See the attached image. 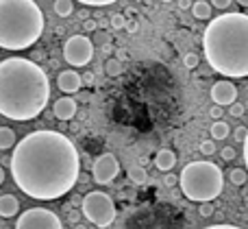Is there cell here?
Masks as SVG:
<instances>
[{
    "label": "cell",
    "instance_id": "e575fe53",
    "mask_svg": "<svg viewBox=\"0 0 248 229\" xmlns=\"http://www.w3.org/2000/svg\"><path fill=\"white\" fill-rule=\"evenodd\" d=\"M194 2H189V0H179V9H192Z\"/></svg>",
    "mask_w": 248,
    "mask_h": 229
},
{
    "label": "cell",
    "instance_id": "cb8c5ba5",
    "mask_svg": "<svg viewBox=\"0 0 248 229\" xmlns=\"http://www.w3.org/2000/svg\"><path fill=\"white\" fill-rule=\"evenodd\" d=\"M126 17L122 16V13H113L111 16V26L113 29H126Z\"/></svg>",
    "mask_w": 248,
    "mask_h": 229
},
{
    "label": "cell",
    "instance_id": "e0dca14e",
    "mask_svg": "<svg viewBox=\"0 0 248 229\" xmlns=\"http://www.w3.org/2000/svg\"><path fill=\"white\" fill-rule=\"evenodd\" d=\"M229 133H231V129H229L227 122L218 120V122H214V125H211V138H214V142H216V140H227Z\"/></svg>",
    "mask_w": 248,
    "mask_h": 229
},
{
    "label": "cell",
    "instance_id": "52a82bcc",
    "mask_svg": "<svg viewBox=\"0 0 248 229\" xmlns=\"http://www.w3.org/2000/svg\"><path fill=\"white\" fill-rule=\"evenodd\" d=\"M94 57V44L87 35H72L63 44V59L74 68L87 65Z\"/></svg>",
    "mask_w": 248,
    "mask_h": 229
},
{
    "label": "cell",
    "instance_id": "8fae6325",
    "mask_svg": "<svg viewBox=\"0 0 248 229\" xmlns=\"http://www.w3.org/2000/svg\"><path fill=\"white\" fill-rule=\"evenodd\" d=\"M83 85V79L77 70H63V72L57 77V87H59L63 94H74L78 92Z\"/></svg>",
    "mask_w": 248,
    "mask_h": 229
},
{
    "label": "cell",
    "instance_id": "603a6c76",
    "mask_svg": "<svg viewBox=\"0 0 248 229\" xmlns=\"http://www.w3.org/2000/svg\"><path fill=\"white\" fill-rule=\"evenodd\" d=\"M198 148H201V153L205 157H209V155H214V153H216V142H214V140H202Z\"/></svg>",
    "mask_w": 248,
    "mask_h": 229
},
{
    "label": "cell",
    "instance_id": "7a4b0ae2",
    "mask_svg": "<svg viewBox=\"0 0 248 229\" xmlns=\"http://www.w3.org/2000/svg\"><path fill=\"white\" fill-rule=\"evenodd\" d=\"M50 100L48 74L26 57L0 61V114L9 120L37 118Z\"/></svg>",
    "mask_w": 248,
    "mask_h": 229
},
{
    "label": "cell",
    "instance_id": "d6a6232c",
    "mask_svg": "<svg viewBox=\"0 0 248 229\" xmlns=\"http://www.w3.org/2000/svg\"><path fill=\"white\" fill-rule=\"evenodd\" d=\"M83 29H85V31H96V22H94V20H85Z\"/></svg>",
    "mask_w": 248,
    "mask_h": 229
},
{
    "label": "cell",
    "instance_id": "f1b7e54d",
    "mask_svg": "<svg viewBox=\"0 0 248 229\" xmlns=\"http://www.w3.org/2000/svg\"><path fill=\"white\" fill-rule=\"evenodd\" d=\"M198 212H201V216H205V218H209L211 214H214V208H211V203H202L201 208H198Z\"/></svg>",
    "mask_w": 248,
    "mask_h": 229
},
{
    "label": "cell",
    "instance_id": "ffe728a7",
    "mask_svg": "<svg viewBox=\"0 0 248 229\" xmlns=\"http://www.w3.org/2000/svg\"><path fill=\"white\" fill-rule=\"evenodd\" d=\"M229 179H231L233 186H244L246 179H248V170H244V168H233L231 173H229Z\"/></svg>",
    "mask_w": 248,
    "mask_h": 229
},
{
    "label": "cell",
    "instance_id": "484cf974",
    "mask_svg": "<svg viewBox=\"0 0 248 229\" xmlns=\"http://www.w3.org/2000/svg\"><path fill=\"white\" fill-rule=\"evenodd\" d=\"M233 138L240 140V142H246V138H248V129H246V127H237V129L233 131Z\"/></svg>",
    "mask_w": 248,
    "mask_h": 229
},
{
    "label": "cell",
    "instance_id": "6da1fadb",
    "mask_svg": "<svg viewBox=\"0 0 248 229\" xmlns=\"http://www.w3.org/2000/svg\"><path fill=\"white\" fill-rule=\"evenodd\" d=\"M78 173L81 160L77 147L59 131H33L13 148V181L31 199H61L77 186Z\"/></svg>",
    "mask_w": 248,
    "mask_h": 229
},
{
    "label": "cell",
    "instance_id": "ac0fdd59",
    "mask_svg": "<svg viewBox=\"0 0 248 229\" xmlns=\"http://www.w3.org/2000/svg\"><path fill=\"white\" fill-rule=\"evenodd\" d=\"M72 11H74L72 0H57V2H55V13L59 17H68Z\"/></svg>",
    "mask_w": 248,
    "mask_h": 229
},
{
    "label": "cell",
    "instance_id": "30bf717a",
    "mask_svg": "<svg viewBox=\"0 0 248 229\" xmlns=\"http://www.w3.org/2000/svg\"><path fill=\"white\" fill-rule=\"evenodd\" d=\"M211 98L218 107H224V105L231 107V105L237 103V87L231 81H218L211 87Z\"/></svg>",
    "mask_w": 248,
    "mask_h": 229
},
{
    "label": "cell",
    "instance_id": "4dcf8cb0",
    "mask_svg": "<svg viewBox=\"0 0 248 229\" xmlns=\"http://www.w3.org/2000/svg\"><path fill=\"white\" fill-rule=\"evenodd\" d=\"M126 31H128V33H137V31H140V22H137V20H128L126 22Z\"/></svg>",
    "mask_w": 248,
    "mask_h": 229
},
{
    "label": "cell",
    "instance_id": "9a60e30c",
    "mask_svg": "<svg viewBox=\"0 0 248 229\" xmlns=\"http://www.w3.org/2000/svg\"><path fill=\"white\" fill-rule=\"evenodd\" d=\"M211 2H207V0H196V2H194V7H192V13H194V17H196V20H214V17H211Z\"/></svg>",
    "mask_w": 248,
    "mask_h": 229
},
{
    "label": "cell",
    "instance_id": "1f68e13d",
    "mask_svg": "<svg viewBox=\"0 0 248 229\" xmlns=\"http://www.w3.org/2000/svg\"><path fill=\"white\" fill-rule=\"evenodd\" d=\"M176 181H179V179H176L174 175H166V177H163V183H166L168 188H172V186H174Z\"/></svg>",
    "mask_w": 248,
    "mask_h": 229
},
{
    "label": "cell",
    "instance_id": "4316f807",
    "mask_svg": "<svg viewBox=\"0 0 248 229\" xmlns=\"http://www.w3.org/2000/svg\"><path fill=\"white\" fill-rule=\"evenodd\" d=\"M222 114H224V109H222V107H218V105H214V107L209 109V116L214 118L216 122H218V120H222Z\"/></svg>",
    "mask_w": 248,
    "mask_h": 229
},
{
    "label": "cell",
    "instance_id": "8d00e7d4",
    "mask_svg": "<svg viewBox=\"0 0 248 229\" xmlns=\"http://www.w3.org/2000/svg\"><path fill=\"white\" fill-rule=\"evenodd\" d=\"M4 181V170H2V166H0V183Z\"/></svg>",
    "mask_w": 248,
    "mask_h": 229
},
{
    "label": "cell",
    "instance_id": "44dd1931",
    "mask_svg": "<svg viewBox=\"0 0 248 229\" xmlns=\"http://www.w3.org/2000/svg\"><path fill=\"white\" fill-rule=\"evenodd\" d=\"M198 64H201V57L196 55V52H187V55L183 57V65L187 70H194V68H198Z\"/></svg>",
    "mask_w": 248,
    "mask_h": 229
},
{
    "label": "cell",
    "instance_id": "ba28073f",
    "mask_svg": "<svg viewBox=\"0 0 248 229\" xmlns=\"http://www.w3.org/2000/svg\"><path fill=\"white\" fill-rule=\"evenodd\" d=\"M16 229H63L59 216L46 208H31L17 218Z\"/></svg>",
    "mask_w": 248,
    "mask_h": 229
},
{
    "label": "cell",
    "instance_id": "7c38bea8",
    "mask_svg": "<svg viewBox=\"0 0 248 229\" xmlns=\"http://www.w3.org/2000/svg\"><path fill=\"white\" fill-rule=\"evenodd\" d=\"M77 100L70 98V96H63V98H59L55 103V116L59 118V120H72L74 116H77Z\"/></svg>",
    "mask_w": 248,
    "mask_h": 229
},
{
    "label": "cell",
    "instance_id": "836d02e7",
    "mask_svg": "<svg viewBox=\"0 0 248 229\" xmlns=\"http://www.w3.org/2000/svg\"><path fill=\"white\" fill-rule=\"evenodd\" d=\"M205 229H242V227H235V225H211V227H205Z\"/></svg>",
    "mask_w": 248,
    "mask_h": 229
},
{
    "label": "cell",
    "instance_id": "9c48e42d",
    "mask_svg": "<svg viewBox=\"0 0 248 229\" xmlns=\"http://www.w3.org/2000/svg\"><path fill=\"white\" fill-rule=\"evenodd\" d=\"M120 173V164H118V157L113 153H103L100 157H96L94 166H92V175H94V181L98 186H107Z\"/></svg>",
    "mask_w": 248,
    "mask_h": 229
},
{
    "label": "cell",
    "instance_id": "f546056e",
    "mask_svg": "<svg viewBox=\"0 0 248 229\" xmlns=\"http://www.w3.org/2000/svg\"><path fill=\"white\" fill-rule=\"evenodd\" d=\"M211 7H216V9H220V11H224V9L231 7V0H214V2H211Z\"/></svg>",
    "mask_w": 248,
    "mask_h": 229
},
{
    "label": "cell",
    "instance_id": "83f0119b",
    "mask_svg": "<svg viewBox=\"0 0 248 229\" xmlns=\"http://www.w3.org/2000/svg\"><path fill=\"white\" fill-rule=\"evenodd\" d=\"M222 160H224V162H231V160H235V148H231V147H224V148H222Z\"/></svg>",
    "mask_w": 248,
    "mask_h": 229
},
{
    "label": "cell",
    "instance_id": "7402d4cb",
    "mask_svg": "<svg viewBox=\"0 0 248 229\" xmlns=\"http://www.w3.org/2000/svg\"><path fill=\"white\" fill-rule=\"evenodd\" d=\"M105 70H107L109 77H118V74H120V61H118V59H107Z\"/></svg>",
    "mask_w": 248,
    "mask_h": 229
},
{
    "label": "cell",
    "instance_id": "5bb4252c",
    "mask_svg": "<svg viewBox=\"0 0 248 229\" xmlns=\"http://www.w3.org/2000/svg\"><path fill=\"white\" fill-rule=\"evenodd\" d=\"M20 210V203L13 195H2L0 196V216L2 218H13Z\"/></svg>",
    "mask_w": 248,
    "mask_h": 229
},
{
    "label": "cell",
    "instance_id": "3957f363",
    "mask_svg": "<svg viewBox=\"0 0 248 229\" xmlns=\"http://www.w3.org/2000/svg\"><path fill=\"white\" fill-rule=\"evenodd\" d=\"M205 59L229 79L248 77V16L229 11L214 17L202 35Z\"/></svg>",
    "mask_w": 248,
    "mask_h": 229
},
{
    "label": "cell",
    "instance_id": "d590c367",
    "mask_svg": "<svg viewBox=\"0 0 248 229\" xmlns=\"http://www.w3.org/2000/svg\"><path fill=\"white\" fill-rule=\"evenodd\" d=\"M244 162H246V170H248V138L244 142Z\"/></svg>",
    "mask_w": 248,
    "mask_h": 229
},
{
    "label": "cell",
    "instance_id": "4fadbf2b",
    "mask_svg": "<svg viewBox=\"0 0 248 229\" xmlns=\"http://www.w3.org/2000/svg\"><path fill=\"white\" fill-rule=\"evenodd\" d=\"M155 164H157L159 170H163V173H170V170L174 168V164H176V155L170 151V148H161V151L155 155Z\"/></svg>",
    "mask_w": 248,
    "mask_h": 229
},
{
    "label": "cell",
    "instance_id": "5b68a950",
    "mask_svg": "<svg viewBox=\"0 0 248 229\" xmlns=\"http://www.w3.org/2000/svg\"><path fill=\"white\" fill-rule=\"evenodd\" d=\"M181 192L187 196L189 201L196 203H211L218 199L224 190V175L218 164L214 162H189L179 175Z\"/></svg>",
    "mask_w": 248,
    "mask_h": 229
},
{
    "label": "cell",
    "instance_id": "2e32d148",
    "mask_svg": "<svg viewBox=\"0 0 248 229\" xmlns=\"http://www.w3.org/2000/svg\"><path fill=\"white\" fill-rule=\"evenodd\" d=\"M16 144V133L9 127H0V151H7Z\"/></svg>",
    "mask_w": 248,
    "mask_h": 229
},
{
    "label": "cell",
    "instance_id": "d4e9b609",
    "mask_svg": "<svg viewBox=\"0 0 248 229\" xmlns=\"http://www.w3.org/2000/svg\"><path fill=\"white\" fill-rule=\"evenodd\" d=\"M244 112H246V109H244V105H242V103H235V105H231V107H229V114H231L233 118H242V116H244Z\"/></svg>",
    "mask_w": 248,
    "mask_h": 229
},
{
    "label": "cell",
    "instance_id": "8992f818",
    "mask_svg": "<svg viewBox=\"0 0 248 229\" xmlns=\"http://www.w3.org/2000/svg\"><path fill=\"white\" fill-rule=\"evenodd\" d=\"M83 216L96 227H109L116 221V203L105 192H90L83 199Z\"/></svg>",
    "mask_w": 248,
    "mask_h": 229
},
{
    "label": "cell",
    "instance_id": "74e56055",
    "mask_svg": "<svg viewBox=\"0 0 248 229\" xmlns=\"http://www.w3.org/2000/svg\"><path fill=\"white\" fill-rule=\"evenodd\" d=\"M240 4L242 7H248V0H240Z\"/></svg>",
    "mask_w": 248,
    "mask_h": 229
},
{
    "label": "cell",
    "instance_id": "277c9868",
    "mask_svg": "<svg viewBox=\"0 0 248 229\" xmlns=\"http://www.w3.org/2000/svg\"><path fill=\"white\" fill-rule=\"evenodd\" d=\"M44 31V13L33 0H0V48L26 50Z\"/></svg>",
    "mask_w": 248,
    "mask_h": 229
},
{
    "label": "cell",
    "instance_id": "d6986e66",
    "mask_svg": "<svg viewBox=\"0 0 248 229\" xmlns=\"http://www.w3.org/2000/svg\"><path fill=\"white\" fill-rule=\"evenodd\" d=\"M128 177H131V181L137 183V186L148 181V173H146V168H141V166H135V168L128 170Z\"/></svg>",
    "mask_w": 248,
    "mask_h": 229
}]
</instances>
